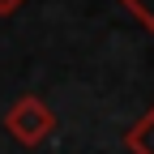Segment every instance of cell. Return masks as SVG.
Instances as JSON below:
<instances>
[{"instance_id":"6da1fadb","label":"cell","mask_w":154,"mask_h":154,"mask_svg":"<svg viewBox=\"0 0 154 154\" xmlns=\"http://www.w3.org/2000/svg\"><path fill=\"white\" fill-rule=\"evenodd\" d=\"M5 128H9V137H17L22 146H43L56 133V111L38 99V94H22V99L5 111Z\"/></svg>"},{"instance_id":"277c9868","label":"cell","mask_w":154,"mask_h":154,"mask_svg":"<svg viewBox=\"0 0 154 154\" xmlns=\"http://www.w3.org/2000/svg\"><path fill=\"white\" fill-rule=\"evenodd\" d=\"M17 5H22V0H0V17H9V13H13Z\"/></svg>"},{"instance_id":"3957f363","label":"cell","mask_w":154,"mask_h":154,"mask_svg":"<svg viewBox=\"0 0 154 154\" xmlns=\"http://www.w3.org/2000/svg\"><path fill=\"white\" fill-rule=\"evenodd\" d=\"M120 5H124L133 17H137V22H141L150 34H154V0H120Z\"/></svg>"},{"instance_id":"7a4b0ae2","label":"cell","mask_w":154,"mask_h":154,"mask_svg":"<svg viewBox=\"0 0 154 154\" xmlns=\"http://www.w3.org/2000/svg\"><path fill=\"white\" fill-rule=\"evenodd\" d=\"M124 146H128V154H154V107L141 120H133V128L124 133Z\"/></svg>"}]
</instances>
